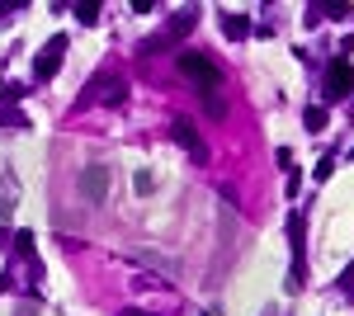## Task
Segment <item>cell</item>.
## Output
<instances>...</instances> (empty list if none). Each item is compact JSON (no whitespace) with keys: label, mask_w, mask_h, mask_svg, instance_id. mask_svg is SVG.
<instances>
[{"label":"cell","mask_w":354,"mask_h":316,"mask_svg":"<svg viewBox=\"0 0 354 316\" xmlns=\"http://www.w3.org/2000/svg\"><path fill=\"white\" fill-rule=\"evenodd\" d=\"M194 24H198V10H175L170 15V24L156 33V38H147V43H137V57H156V53H165V48H175L185 33H194Z\"/></svg>","instance_id":"cell-1"},{"label":"cell","mask_w":354,"mask_h":316,"mask_svg":"<svg viewBox=\"0 0 354 316\" xmlns=\"http://www.w3.org/2000/svg\"><path fill=\"white\" fill-rule=\"evenodd\" d=\"M175 66H180V71H185L189 80H198V85H203V95H218V90H222V71H218V62H213V57H203V53H189V48H180Z\"/></svg>","instance_id":"cell-2"},{"label":"cell","mask_w":354,"mask_h":316,"mask_svg":"<svg viewBox=\"0 0 354 316\" xmlns=\"http://www.w3.org/2000/svg\"><path fill=\"white\" fill-rule=\"evenodd\" d=\"M123 95H128V80L123 76H113V71H100V76L85 85V95H81V104H123Z\"/></svg>","instance_id":"cell-3"},{"label":"cell","mask_w":354,"mask_h":316,"mask_svg":"<svg viewBox=\"0 0 354 316\" xmlns=\"http://www.w3.org/2000/svg\"><path fill=\"white\" fill-rule=\"evenodd\" d=\"M350 90H354V66H350V57H335V62L326 66V85H322V95H326V104H340Z\"/></svg>","instance_id":"cell-4"},{"label":"cell","mask_w":354,"mask_h":316,"mask_svg":"<svg viewBox=\"0 0 354 316\" xmlns=\"http://www.w3.org/2000/svg\"><path fill=\"white\" fill-rule=\"evenodd\" d=\"M62 57H66V33H53L33 57V80H53L62 71Z\"/></svg>","instance_id":"cell-5"},{"label":"cell","mask_w":354,"mask_h":316,"mask_svg":"<svg viewBox=\"0 0 354 316\" xmlns=\"http://www.w3.org/2000/svg\"><path fill=\"white\" fill-rule=\"evenodd\" d=\"M76 189H81L85 203H95V208H100V203L109 198V165H100V160H95V165H85L81 180H76Z\"/></svg>","instance_id":"cell-6"},{"label":"cell","mask_w":354,"mask_h":316,"mask_svg":"<svg viewBox=\"0 0 354 316\" xmlns=\"http://www.w3.org/2000/svg\"><path fill=\"white\" fill-rule=\"evenodd\" d=\"M170 132H175V142H180V147H185V151H189L194 160H203V156H208V147L198 142V132H194L189 123H185V118H180V123H175V128H170Z\"/></svg>","instance_id":"cell-7"},{"label":"cell","mask_w":354,"mask_h":316,"mask_svg":"<svg viewBox=\"0 0 354 316\" xmlns=\"http://www.w3.org/2000/svg\"><path fill=\"white\" fill-rule=\"evenodd\" d=\"M255 28H250V19L245 15H222V38H232V43H241V38H250Z\"/></svg>","instance_id":"cell-8"},{"label":"cell","mask_w":354,"mask_h":316,"mask_svg":"<svg viewBox=\"0 0 354 316\" xmlns=\"http://www.w3.org/2000/svg\"><path fill=\"white\" fill-rule=\"evenodd\" d=\"M302 123H307L312 132H322V128H326V109H322V104H307V113H302Z\"/></svg>","instance_id":"cell-9"},{"label":"cell","mask_w":354,"mask_h":316,"mask_svg":"<svg viewBox=\"0 0 354 316\" xmlns=\"http://www.w3.org/2000/svg\"><path fill=\"white\" fill-rule=\"evenodd\" d=\"M312 15H335V19H345L350 5H345V0H326V5H312Z\"/></svg>","instance_id":"cell-10"},{"label":"cell","mask_w":354,"mask_h":316,"mask_svg":"<svg viewBox=\"0 0 354 316\" xmlns=\"http://www.w3.org/2000/svg\"><path fill=\"white\" fill-rule=\"evenodd\" d=\"M76 19H81V24H100V5H95V0L76 5Z\"/></svg>","instance_id":"cell-11"},{"label":"cell","mask_w":354,"mask_h":316,"mask_svg":"<svg viewBox=\"0 0 354 316\" xmlns=\"http://www.w3.org/2000/svg\"><path fill=\"white\" fill-rule=\"evenodd\" d=\"M203 109H208L213 118H227V104H222V95H203Z\"/></svg>","instance_id":"cell-12"},{"label":"cell","mask_w":354,"mask_h":316,"mask_svg":"<svg viewBox=\"0 0 354 316\" xmlns=\"http://www.w3.org/2000/svg\"><path fill=\"white\" fill-rule=\"evenodd\" d=\"M151 185H156V180H151V170H137V175H133V189H137V194H151Z\"/></svg>","instance_id":"cell-13"},{"label":"cell","mask_w":354,"mask_h":316,"mask_svg":"<svg viewBox=\"0 0 354 316\" xmlns=\"http://www.w3.org/2000/svg\"><path fill=\"white\" fill-rule=\"evenodd\" d=\"M312 175H317V180H330V175H335V156H322V160H317V170H312Z\"/></svg>","instance_id":"cell-14"},{"label":"cell","mask_w":354,"mask_h":316,"mask_svg":"<svg viewBox=\"0 0 354 316\" xmlns=\"http://www.w3.org/2000/svg\"><path fill=\"white\" fill-rule=\"evenodd\" d=\"M335 284H340V292H345V297L354 302V264L345 269V274H340V279H335Z\"/></svg>","instance_id":"cell-15"},{"label":"cell","mask_w":354,"mask_h":316,"mask_svg":"<svg viewBox=\"0 0 354 316\" xmlns=\"http://www.w3.org/2000/svg\"><path fill=\"white\" fill-rule=\"evenodd\" d=\"M15 250H19V255H33V232H19V236H15Z\"/></svg>","instance_id":"cell-16"},{"label":"cell","mask_w":354,"mask_h":316,"mask_svg":"<svg viewBox=\"0 0 354 316\" xmlns=\"http://www.w3.org/2000/svg\"><path fill=\"white\" fill-rule=\"evenodd\" d=\"M10 217H15V189L0 198V222H10Z\"/></svg>","instance_id":"cell-17"},{"label":"cell","mask_w":354,"mask_h":316,"mask_svg":"<svg viewBox=\"0 0 354 316\" xmlns=\"http://www.w3.org/2000/svg\"><path fill=\"white\" fill-rule=\"evenodd\" d=\"M15 316H38V297H28V302H19V312Z\"/></svg>","instance_id":"cell-18"},{"label":"cell","mask_w":354,"mask_h":316,"mask_svg":"<svg viewBox=\"0 0 354 316\" xmlns=\"http://www.w3.org/2000/svg\"><path fill=\"white\" fill-rule=\"evenodd\" d=\"M15 10H24V0H10V5H0V19H5V15H15Z\"/></svg>","instance_id":"cell-19"},{"label":"cell","mask_w":354,"mask_h":316,"mask_svg":"<svg viewBox=\"0 0 354 316\" xmlns=\"http://www.w3.org/2000/svg\"><path fill=\"white\" fill-rule=\"evenodd\" d=\"M118 316H147V312H137V307H128V312H118Z\"/></svg>","instance_id":"cell-20"},{"label":"cell","mask_w":354,"mask_h":316,"mask_svg":"<svg viewBox=\"0 0 354 316\" xmlns=\"http://www.w3.org/2000/svg\"><path fill=\"white\" fill-rule=\"evenodd\" d=\"M5 288H10V274H0V292H5Z\"/></svg>","instance_id":"cell-21"},{"label":"cell","mask_w":354,"mask_h":316,"mask_svg":"<svg viewBox=\"0 0 354 316\" xmlns=\"http://www.w3.org/2000/svg\"><path fill=\"white\" fill-rule=\"evenodd\" d=\"M265 316H279V312H274V307H270V312H265Z\"/></svg>","instance_id":"cell-22"},{"label":"cell","mask_w":354,"mask_h":316,"mask_svg":"<svg viewBox=\"0 0 354 316\" xmlns=\"http://www.w3.org/2000/svg\"><path fill=\"white\" fill-rule=\"evenodd\" d=\"M350 160H354V147H350Z\"/></svg>","instance_id":"cell-23"}]
</instances>
